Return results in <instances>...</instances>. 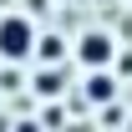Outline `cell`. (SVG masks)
<instances>
[{
	"instance_id": "obj_1",
	"label": "cell",
	"mask_w": 132,
	"mask_h": 132,
	"mask_svg": "<svg viewBox=\"0 0 132 132\" xmlns=\"http://www.w3.org/2000/svg\"><path fill=\"white\" fill-rule=\"evenodd\" d=\"M36 15H26V10H5L0 15V61L5 66H20L36 56Z\"/></svg>"
},
{
	"instance_id": "obj_2",
	"label": "cell",
	"mask_w": 132,
	"mask_h": 132,
	"mask_svg": "<svg viewBox=\"0 0 132 132\" xmlns=\"http://www.w3.org/2000/svg\"><path fill=\"white\" fill-rule=\"evenodd\" d=\"M71 56H76L86 71H112V61H117V36L107 31V26H92V31L76 36V51H71Z\"/></svg>"
},
{
	"instance_id": "obj_3",
	"label": "cell",
	"mask_w": 132,
	"mask_h": 132,
	"mask_svg": "<svg viewBox=\"0 0 132 132\" xmlns=\"http://www.w3.org/2000/svg\"><path fill=\"white\" fill-rule=\"evenodd\" d=\"M31 61L61 66V61H66V41H61V36H36V56H31Z\"/></svg>"
},
{
	"instance_id": "obj_4",
	"label": "cell",
	"mask_w": 132,
	"mask_h": 132,
	"mask_svg": "<svg viewBox=\"0 0 132 132\" xmlns=\"http://www.w3.org/2000/svg\"><path fill=\"white\" fill-rule=\"evenodd\" d=\"M86 97L92 102H112L117 97V76L112 71H92V76H86Z\"/></svg>"
},
{
	"instance_id": "obj_5",
	"label": "cell",
	"mask_w": 132,
	"mask_h": 132,
	"mask_svg": "<svg viewBox=\"0 0 132 132\" xmlns=\"http://www.w3.org/2000/svg\"><path fill=\"white\" fill-rule=\"evenodd\" d=\"M61 86H66V71H61V66H41V71H36V92H41V97H56Z\"/></svg>"
},
{
	"instance_id": "obj_6",
	"label": "cell",
	"mask_w": 132,
	"mask_h": 132,
	"mask_svg": "<svg viewBox=\"0 0 132 132\" xmlns=\"http://www.w3.org/2000/svg\"><path fill=\"white\" fill-rule=\"evenodd\" d=\"M15 132H41V122H15Z\"/></svg>"
}]
</instances>
